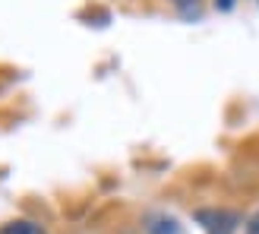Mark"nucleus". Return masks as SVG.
<instances>
[{
	"instance_id": "obj_3",
	"label": "nucleus",
	"mask_w": 259,
	"mask_h": 234,
	"mask_svg": "<svg viewBox=\"0 0 259 234\" xmlns=\"http://www.w3.org/2000/svg\"><path fill=\"white\" fill-rule=\"evenodd\" d=\"M0 234H48V228L41 222H32V218H16V222L0 225Z\"/></svg>"
},
{
	"instance_id": "obj_4",
	"label": "nucleus",
	"mask_w": 259,
	"mask_h": 234,
	"mask_svg": "<svg viewBox=\"0 0 259 234\" xmlns=\"http://www.w3.org/2000/svg\"><path fill=\"white\" fill-rule=\"evenodd\" d=\"M174 10H177V16L180 19H187V22H193V19H202V13H205V4L202 0H167Z\"/></svg>"
},
{
	"instance_id": "obj_5",
	"label": "nucleus",
	"mask_w": 259,
	"mask_h": 234,
	"mask_svg": "<svg viewBox=\"0 0 259 234\" xmlns=\"http://www.w3.org/2000/svg\"><path fill=\"white\" fill-rule=\"evenodd\" d=\"M243 234H259V212H253L247 222H243Z\"/></svg>"
},
{
	"instance_id": "obj_6",
	"label": "nucleus",
	"mask_w": 259,
	"mask_h": 234,
	"mask_svg": "<svg viewBox=\"0 0 259 234\" xmlns=\"http://www.w3.org/2000/svg\"><path fill=\"white\" fill-rule=\"evenodd\" d=\"M234 4H237V0H215V7H218V10H222V13H228V10H231V7H234Z\"/></svg>"
},
{
	"instance_id": "obj_1",
	"label": "nucleus",
	"mask_w": 259,
	"mask_h": 234,
	"mask_svg": "<svg viewBox=\"0 0 259 234\" xmlns=\"http://www.w3.org/2000/svg\"><path fill=\"white\" fill-rule=\"evenodd\" d=\"M196 222L205 228V234H237L243 218L231 209H196Z\"/></svg>"
},
{
	"instance_id": "obj_2",
	"label": "nucleus",
	"mask_w": 259,
	"mask_h": 234,
	"mask_svg": "<svg viewBox=\"0 0 259 234\" xmlns=\"http://www.w3.org/2000/svg\"><path fill=\"white\" fill-rule=\"evenodd\" d=\"M142 231L146 234H184L180 222L174 215H167V212H149L142 218Z\"/></svg>"
}]
</instances>
